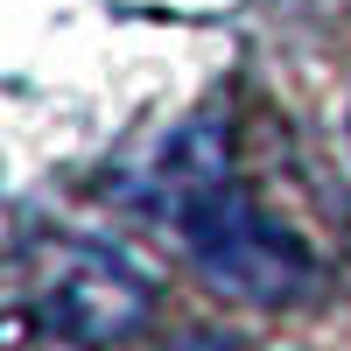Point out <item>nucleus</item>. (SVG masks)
Wrapping results in <instances>:
<instances>
[{
	"mask_svg": "<svg viewBox=\"0 0 351 351\" xmlns=\"http://www.w3.org/2000/svg\"><path fill=\"white\" fill-rule=\"evenodd\" d=\"M169 351H232V344H218V337H183V344H169Z\"/></svg>",
	"mask_w": 351,
	"mask_h": 351,
	"instance_id": "nucleus-3",
	"label": "nucleus"
},
{
	"mask_svg": "<svg viewBox=\"0 0 351 351\" xmlns=\"http://www.w3.org/2000/svg\"><path fill=\"white\" fill-rule=\"evenodd\" d=\"M155 204L176 218L183 246L197 260V274L232 302H295L309 288V253L281 218H267L260 204L225 176L218 134L211 127H183L162 148L155 176H148Z\"/></svg>",
	"mask_w": 351,
	"mask_h": 351,
	"instance_id": "nucleus-1",
	"label": "nucleus"
},
{
	"mask_svg": "<svg viewBox=\"0 0 351 351\" xmlns=\"http://www.w3.org/2000/svg\"><path fill=\"white\" fill-rule=\"evenodd\" d=\"M21 302L43 337L64 344H120L155 309L148 281L92 239H43L21 260Z\"/></svg>",
	"mask_w": 351,
	"mask_h": 351,
	"instance_id": "nucleus-2",
	"label": "nucleus"
}]
</instances>
